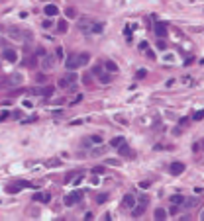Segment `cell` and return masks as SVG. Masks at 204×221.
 Wrapping results in <instances>:
<instances>
[{
	"label": "cell",
	"instance_id": "1",
	"mask_svg": "<svg viewBox=\"0 0 204 221\" xmlns=\"http://www.w3.org/2000/svg\"><path fill=\"white\" fill-rule=\"evenodd\" d=\"M83 190H73L71 194H67L65 196V200H63V202H65V206H69V208H71V206H75V203H79L80 200H83Z\"/></svg>",
	"mask_w": 204,
	"mask_h": 221
},
{
	"label": "cell",
	"instance_id": "2",
	"mask_svg": "<svg viewBox=\"0 0 204 221\" xmlns=\"http://www.w3.org/2000/svg\"><path fill=\"white\" fill-rule=\"evenodd\" d=\"M77 74H75V71H71L69 74H65V76L59 80V86H63V88H67V86H75V82H77Z\"/></svg>",
	"mask_w": 204,
	"mask_h": 221
},
{
	"label": "cell",
	"instance_id": "3",
	"mask_svg": "<svg viewBox=\"0 0 204 221\" xmlns=\"http://www.w3.org/2000/svg\"><path fill=\"white\" fill-rule=\"evenodd\" d=\"M30 92H32V94H37V96L49 98L53 92H55V88H53V86H40V88H30Z\"/></svg>",
	"mask_w": 204,
	"mask_h": 221
},
{
	"label": "cell",
	"instance_id": "4",
	"mask_svg": "<svg viewBox=\"0 0 204 221\" xmlns=\"http://www.w3.org/2000/svg\"><path fill=\"white\" fill-rule=\"evenodd\" d=\"M20 82H22V76H20V74H12V76H8L6 80L2 82V86H4V88H8V86L12 88V86H18Z\"/></svg>",
	"mask_w": 204,
	"mask_h": 221
},
{
	"label": "cell",
	"instance_id": "5",
	"mask_svg": "<svg viewBox=\"0 0 204 221\" xmlns=\"http://www.w3.org/2000/svg\"><path fill=\"white\" fill-rule=\"evenodd\" d=\"M8 37H10V39H16V41H22V39H24V32H22L20 27L12 26L10 29H8Z\"/></svg>",
	"mask_w": 204,
	"mask_h": 221
},
{
	"label": "cell",
	"instance_id": "6",
	"mask_svg": "<svg viewBox=\"0 0 204 221\" xmlns=\"http://www.w3.org/2000/svg\"><path fill=\"white\" fill-rule=\"evenodd\" d=\"M53 67H55V57H53V55H45L43 61H41V69H43V71H51Z\"/></svg>",
	"mask_w": 204,
	"mask_h": 221
},
{
	"label": "cell",
	"instance_id": "7",
	"mask_svg": "<svg viewBox=\"0 0 204 221\" xmlns=\"http://www.w3.org/2000/svg\"><path fill=\"white\" fill-rule=\"evenodd\" d=\"M153 29L157 33V37H167V24H165V22H155Z\"/></svg>",
	"mask_w": 204,
	"mask_h": 221
},
{
	"label": "cell",
	"instance_id": "8",
	"mask_svg": "<svg viewBox=\"0 0 204 221\" xmlns=\"http://www.w3.org/2000/svg\"><path fill=\"white\" fill-rule=\"evenodd\" d=\"M133 206H136V196L133 194H126L124 200H122V208L124 209H132Z\"/></svg>",
	"mask_w": 204,
	"mask_h": 221
},
{
	"label": "cell",
	"instance_id": "9",
	"mask_svg": "<svg viewBox=\"0 0 204 221\" xmlns=\"http://www.w3.org/2000/svg\"><path fill=\"white\" fill-rule=\"evenodd\" d=\"M90 24H92V20H88V18H80V20H79V24H77V27H79V32L88 33V32H90Z\"/></svg>",
	"mask_w": 204,
	"mask_h": 221
},
{
	"label": "cell",
	"instance_id": "10",
	"mask_svg": "<svg viewBox=\"0 0 204 221\" xmlns=\"http://www.w3.org/2000/svg\"><path fill=\"white\" fill-rule=\"evenodd\" d=\"M169 172H171L173 176H179L184 172V164L183 163H171L169 164Z\"/></svg>",
	"mask_w": 204,
	"mask_h": 221
},
{
	"label": "cell",
	"instance_id": "11",
	"mask_svg": "<svg viewBox=\"0 0 204 221\" xmlns=\"http://www.w3.org/2000/svg\"><path fill=\"white\" fill-rule=\"evenodd\" d=\"M120 153V156H128V159H133V151L128 147V143H122L120 147H116Z\"/></svg>",
	"mask_w": 204,
	"mask_h": 221
},
{
	"label": "cell",
	"instance_id": "12",
	"mask_svg": "<svg viewBox=\"0 0 204 221\" xmlns=\"http://www.w3.org/2000/svg\"><path fill=\"white\" fill-rule=\"evenodd\" d=\"M145 208H147V198H141V203L138 208H133V217H141L145 213Z\"/></svg>",
	"mask_w": 204,
	"mask_h": 221
},
{
	"label": "cell",
	"instance_id": "13",
	"mask_svg": "<svg viewBox=\"0 0 204 221\" xmlns=\"http://www.w3.org/2000/svg\"><path fill=\"white\" fill-rule=\"evenodd\" d=\"M2 57L6 59V61H10V63H16L18 61V53L14 51V49H4L2 51Z\"/></svg>",
	"mask_w": 204,
	"mask_h": 221
},
{
	"label": "cell",
	"instance_id": "14",
	"mask_svg": "<svg viewBox=\"0 0 204 221\" xmlns=\"http://www.w3.org/2000/svg\"><path fill=\"white\" fill-rule=\"evenodd\" d=\"M65 67L69 71H75V69H79V63H77V55H69L65 61Z\"/></svg>",
	"mask_w": 204,
	"mask_h": 221
},
{
	"label": "cell",
	"instance_id": "15",
	"mask_svg": "<svg viewBox=\"0 0 204 221\" xmlns=\"http://www.w3.org/2000/svg\"><path fill=\"white\" fill-rule=\"evenodd\" d=\"M33 202H43V203H49L51 202V194H40V192H37V194H33Z\"/></svg>",
	"mask_w": 204,
	"mask_h": 221
},
{
	"label": "cell",
	"instance_id": "16",
	"mask_svg": "<svg viewBox=\"0 0 204 221\" xmlns=\"http://www.w3.org/2000/svg\"><path fill=\"white\" fill-rule=\"evenodd\" d=\"M43 14H45V16H57V14H59V8L55 6V4H45Z\"/></svg>",
	"mask_w": 204,
	"mask_h": 221
},
{
	"label": "cell",
	"instance_id": "17",
	"mask_svg": "<svg viewBox=\"0 0 204 221\" xmlns=\"http://www.w3.org/2000/svg\"><path fill=\"white\" fill-rule=\"evenodd\" d=\"M88 61H90V55H88V53H79V55H77V63H79V67L88 65Z\"/></svg>",
	"mask_w": 204,
	"mask_h": 221
},
{
	"label": "cell",
	"instance_id": "18",
	"mask_svg": "<svg viewBox=\"0 0 204 221\" xmlns=\"http://www.w3.org/2000/svg\"><path fill=\"white\" fill-rule=\"evenodd\" d=\"M104 32V24L102 22H92L90 24V33H102Z\"/></svg>",
	"mask_w": 204,
	"mask_h": 221
},
{
	"label": "cell",
	"instance_id": "19",
	"mask_svg": "<svg viewBox=\"0 0 204 221\" xmlns=\"http://www.w3.org/2000/svg\"><path fill=\"white\" fill-rule=\"evenodd\" d=\"M67 27H69L67 20H59L57 22V33H67Z\"/></svg>",
	"mask_w": 204,
	"mask_h": 221
},
{
	"label": "cell",
	"instance_id": "20",
	"mask_svg": "<svg viewBox=\"0 0 204 221\" xmlns=\"http://www.w3.org/2000/svg\"><path fill=\"white\" fill-rule=\"evenodd\" d=\"M20 190H22L20 184H8L6 186V194H18Z\"/></svg>",
	"mask_w": 204,
	"mask_h": 221
},
{
	"label": "cell",
	"instance_id": "21",
	"mask_svg": "<svg viewBox=\"0 0 204 221\" xmlns=\"http://www.w3.org/2000/svg\"><path fill=\"white\" fill-rule=\"evenodd\" d=\"M24 67H30V69H33V67L37 65V59L35 57H28V59H24V63H22Z\"/></svg>",
	"mask_w": 204,
	"mask_h": 221
},
{
	"label": "cell",
	"instance_id": "22",
	"mask_svg": "<svg viewBox=\"0 0 204 221\" xmlns=\"http://www.w3.org/2000/svg\"><path fill=\"white\" fill-rule=\"evenodd\" d=\"M104 67H106V71L108 72H116L118 71V65H116L114 61H104Z\"/></svg>",
	"mask_w": 204,
	"mask_h": 221
},
{
	"label": "cell",
	"instance_id": "23",
	"mask_svg": "<svg viewBox=\"0 0 204 221\" xmlns=\"http://www.w3.org/2000/svg\"><path fill=\"white\" fill-rule=\"evenodd\" d=\"M184 202H186V203H184V208H188V209H191V208H194L196 203H200V202L196 200V198H184Z\"/></svg>",
	"mask_w": 204,
	"mask_h": 221
},
{
	"label": "cell",
	"instance_id": "24",
	"mask_svg": "<svg viewBox=\"0 0 204 221\" xmlns=\"http://www.w3.org/2000/svg\"><path fill=\"white\" fill-rule=\"evenodd\" d=\"M167 217V211H165L163 208H157L155 209V219H165Z\"/></svg>",
	"mask_w": 204,
	"mask_h": 221
},
{
	"label": "cell",
	"instance_id": "25",
	"mask_svg": "<svg viewBox=\"0 0 204 221\" xmlns=\"http://www.w3.org/2000/svg\"><path fill=\"white\" fill-rule=\"evenodd\" d=\"M122 143H126V139H124V137H114L112 141H110V145H112V147H120Z\"/></svg>",
	"mask_w": 204,
	"mask_h": 221
},
{
	"label": "cell",
	"instance_id": "26",
	"mask_svg": "<svg viewBox=\"0 0 204 221\" xmlns=\"http://www.w3.org/2000/svg\"><path fill=\"white\" fill-rule=\"evenodd\" d=\"M169 202H171V203H175V206H179L181 202H184V198L177 194V196H171V198H169Z\"/></svg>",
	"mask_w": 204,
	"mask_h": 221
},
{
	"label": "cell",
	"instance_id": "27",
	"mask_svg": "<svg viewBox=\"0 0 204 221\" xmlns=\"http://www.w3.org/2000/svg\"><path fill=\"white\" fill-rule=\"evenodd\" d=\"M110 80H112V76H110L108 72H100V82H102V84H108Z\"/></svg>",
	"mask_w": 204,
	"mask_h": 221
},
{
	"label": "cell",
	"instance_id": "28",
	"mask_svg": "<svg viewBox=\"0 0 204 221\" xmlns=\"http://www.w3.org/2000/svg\"><path fill=\"white\" fill-rule=\"evenodd\" d=\"M88 141H90L92 145H100V143H102V137H100V135H90V137H88Z\"/></svg>",
	"mask_w": 204,
	"mask_h": 221
},
{
	"label": "cell",
	"instance_id": "29",
	"mask_svg": "<svg viewBox=\"0 0 204 221\" xmlns=\"http://www.w3.org/2000/svg\"><path fill=\"white\" fill-rule=\"evenodd\" d=\"M35 82H37V84H45L47 76H45V74H37V76H35Z\"/></svg>",
	"mask_w": 204,
	"mask_h": 221
},
{
	"label": "cell",
	"instance_id": "30",
	"mask_svg": "<svg viewBox=\"0 0 204 221\" xmlns=\"http://www.w3.org/2000/svg\"><path fill=\"white\" fill-rule=\"evenodd\" d=\"M106 200H108V194H98V196H96V202H98V203H104Z\"/></svg>",
	"mask_w": 204,
	"mask_h": 221
},
{
	"label": "cell",
	"instance_id": "31",
	"mask_svg": "<svg viewBox=\"0 0 204 221\" xmlns=\"http://www.w3.org/2000/svg\"><path fill=\"white\" fill-rule=\"evenodd\" d=\"M147 76V71H145V69H139L138 72H136V78H145Z\"/></svg>",
	"mask_w": 204,
	"mask_h": 221
},
{
	"label": "cell",
	"instance_id": "32",
	"mask_svg": "<svg viewBox=\"0 0 204 221\" xmlns=\"http://www.w3.org/2000/svg\"><path fill=\"white\" fill-rule=\"evenodd\" d=\"M61 161L59 159H51V161H47V166H59Z\"/></svg>",
	"mask_w": 204,
	"mask_h": 221
},
{
	"label": "cell",
	"instance_id": "33",
	"mask_svg": "<svg viewBox=\"0 0 204 221\" xmlns=\"http://www.w3.org/2000/svg\"><path fill=\"white\" fill-rule=\"evenodd\" d=\"M104 163H106V164H110V166H118L120 161H116V159H106Z\"/></svg>",
	"mask_w": 204,
	"mask_h": 221
},
{
	"label": "cell",
	"instance_id": "34",
	"mask_svg": "<svg viewBox=\"0 0 204 221\" xmlns=\"http://www.w3.org/2000/svg\"><path fill=\"white\" fill-rule=\"evenodd\" d=\"M83 178H85V176H83V174H79V176H75V180H73V186H79V184L83 182Z\"/></svg>",
	"mask_w": 204,
	"mask_h": 221
},
{
	"label": "cell",
	"instance_id": "35",
	"mask_svg": "<svg viewBox=\"0 0 204 221\" xmlns=\"http://www.w3.org/2000/svg\"><path fill=\"white\" fill-rule=\"evenodd\" d=\"M92 172H94V174H102V172H106V170H104V166H94Z\"/></svg>",
	"mask_w": 204,
	"mask_h": 221
},
{
	"label": "cell",
	"instance_id": "36",
	"mask_svg": "<svg viewBox=\"0 0 204 221\" xmlns=\"http://www.w3.org/2000/svg\"><path fill=\"white\" fill-rule=\"evenodd\" d=\"M33 121H37V117H35V116H32V117H26V119H24V125H26V123H33Z\"/></svg>",
	"mask_w": 204,
	"mask_h": 221
},
{
	"label": "cell",
	"instance_id": "37",
	"mask_svg": "<svg viewBox=\"0 0 204 221\" xmlns=\"http://www.w3.org/2000/svg\"><path fill=\"white\" fill-rule=\"evenodd\" d=\"M202 117H204V110H202V112H196V114H194V119H196V121H198V119H202Z\"/></svg>",
	"mask_w": 204,
	"mask_h": 221
},
{
	"label": "cell",
	"instance_id": "38",
	"mask_svg": "<svg viewBox=\"0 0 204 221\" xmlns=\"http://www.w3.org/2000/svg\"><path fill=\"white\" fill-rule=\"evenodd\" d=\"M6 117H10V112H2V114H0V121H4Z\"/></svg>",
	"mask_w": 204,
	"mask_h": 221
},
{
	"label": "cell",
	"instance_id": "39",
	"mask_svg": "<svg viewBox=\"0 0 204 221\" xmlns=\"http://www.w3.org/2000/svg\"><path fill=\"white\" fill-rule=\"evenodd\" d=\"M67 18H75V10L73 8H67Z\"/></svg>",
	"mask_w": 204,
	"mask_h": 221
},
{
	"label": "cell",
	"instance_id": "40",
	"mask_svg": "<svg viewBox=\"0 0 204 221\" xmlns=\"http://www.w3.org/2000/svg\"><path fill=\"white\" fill-rule=\"evenodd\" d=\"M83 82H85V84H90V74H85V76H83Z\"/></svg>",
	"mask_w": 204,
	"mask_h": 221
},
{
	"label": "cell",
	"instance_id": "41",
	"mask_svg": "<svg viewBox=\"0 0 204 221\" xmlns=\"http://www.w3.org/2000/svg\"><path fill=\"white\" fill-rule=\"evenodd\" d=\"M20 116H22L20 112H14V114H10V117H12V119H20Z\"/></svg>",
	"mask_w": 204,
	"mask_h": 221
},
{
	"label": "cell",
	"instance_id": "42",
	"mask_svg": "<svg viewBox=\"0 0 204 221\" xmlns=\"http://www.w3.org/2000/svg\"><path fill=\"white\" fill-rule=\"evenodd\" d=\"M55 57H63V49H61V47H57V51H55Z\"/></svg>",
	"mask_w": 204,
	"mask_h": 221
},
{
	"label": "cell",
	"instance_id": "43",
	"mask_svg": "<svg viewBox=\"0 0 204 221\" xmlns=\"http://www.w3.org/2000/svg\"><path fill=\"white\" fill-rule=\"evenodd\" d=\"M157 49H161V51H165V49H167V47H165V41H159V43H157Z\"/></svg>",
	"mask_w": 204,
	"mask_h": 221
},
{
	"label": "cell",
	"instance_id": "44",
	"mask_svg": "<svg viewBox=\"0 0 204 221\" xmlns=\"http://www.w3.org/2000/svg\"><path fill=\"white\" fill-rule=\"evenodd\" d=\"M149 186H151V182H147V180H145V182H141V184H139V188H149Z\"/></svg>",
	"mask_w": 204,
	"mask_h": 221
},
{
	"label": "cell",
	"instance_id": "45",
	"mask_svg": "<svg viewBox=\"0 0 204 221\" xmlns=\"http://www.w3.org/2000/svg\"><path fill=\"white\" fill-rule=\"evenodd\" d=\"M100 71H102V67H94V69H92V72H94V74H100Z\"/></svg>",
	"mask_w": 204,
	"mask_h": 221
},
{
	"label": "cell",
	"instance_id": "46",
	"mask_svg": "<svg viewBox=\"0 0 204 221\" xmlns=\"http://www.w3.org/2000/svg\"><path fill=\"white\" fill-rule=\"evenodd\" d=\"M175 213H179V208H177V206H173V208H171V215H175Z\"/></svg>",
	"mask_w": 204,
	"mask_h": 221
},
{
	"label": "cell",
	"instance_id": "47",
	"mask_svg": "<svg viewBox=\"0 0 204 221\" xmlns=\"http://www.w3.org/2000/svg\"><path fill=\"white\" fill-rule=\"evenodd\" d=\"M200 219H204V209H202V211H200Z\"/></svg>",
	"mask_w": 204,
	"mask_h": 221
}]
</instances>
